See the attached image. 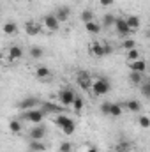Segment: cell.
<instances>
[{
	"mask_svg": "<svg viewBox=\"0 0 150 152\" xmlns=\"http://www.w3.org/2000/svg\"><path fill=\"white\" fill-rule=\"evenodd\" d=\"M90 90L94 92V96H106V94L111 90V83H110L106 78L97 76V78H92Z\"/></svg>",
	"mask_w": 150,
	"mask_h": 152,
	"instance_id": "1",
	"label": "cell"
},
{
	"mask_svg": "<svg viewBox=\"0 0 150 152\" xmlns=\"http://www.w3.org/2000/svg\"><path fill=\"white\" fill-rule=\"evenodd\" d=\"M21 118H25V120H28V122H32V124H41L42 118H44V113H42V110L37 106V108H32V110L23 112Z\"/></svg>",
	"mask_w": 150,
	"mask_h": 152,
	"instance_id": "2",
	"label": "cell"
},
{
	"mask_svg": "<svg viewBox=\"0 0 150 152\" xmlns=\"http://www.w3.org/2000/svg\"><path fill=\"white\" fill-rule=\"evenodd\" d=\"M74 90L71 88V87H66V88H62L60 90V94H58V99H60V104L66 108V106H71L73 104V101H74Z\"/></svg>",
	"mask_w": 150,
	"mask_h": 152,
	"instance_id": "3",
	"label": "cell"
},
{
	"mask_svg": "<svg viewBox=\"0 0 150 152\" xmlns=\"http://www.w3.org/2000/svg\"><path fill=\"white\" fill-rule=\"evenodd\" d=\"M39 108L42 110V113H62L64 112V106L62 104H55V103H50V101H41L39 103Z\"/></svg>",
	"mask_w": 150,
	"mask_h": 152,
	"instance_id": "4",
	"label": "cell"
},
{
	"mask_svg": "<svg viewBox=\"0 0 150 152\" xmlns=\"http://www.w3.org/2000/svg\"><path fill=\"white\" fill-rule=\"evenodd\" d=\"M76 81L79 85L81 90H90V85H92V76L88 75L87 71H79L76 75Z\"/></svg>",
	"mask_w": 150,
	"mask_h": 152,
	"instance_id": "5",
	"label": "cell"
},
{
	"mask_svg": "<svg viewBox=\"0 0 150 152\" xmlns=\"http://www.w3.org/2000/svg\"><path fill=\"white\" fill-rule=\"evenodd\" d=\"M115 28H117V32H118V36L124 39V37H129L133 32H131V28L127 27V23H125V20L124 18H117L115 20V25H113Z\"/></svg>",
	"mask_w": 150,
	"mask_h": 152,
	"instance_id": "6",
	"label": "cell"
},
{
	"mask_svg": "<svg viewBox=\"0 0 150 152\" xmlns=\"http://www.w3.org/2000/svg\"><path fill=\"white\" fill-rule=\"evenodd\" d=\"M42 25H44L50 32H57V30H60V23H58V20H57L53 14H46V16H42Z\"/></svg>",
	"mask_w": 150,
	"mask_h": 152,
	"instance_id": "7",
	"label": "cell"
},
{
	"mask_svg": "<svg viewBox=\"0 0 150 152\" xmlns=\"http://www.w3.org/2000/svg\"><path fill=\"white\" fill-rule=\"evenodd\" d=\"M25 32L28 36H39L42 32V27H41V23H37V21L28 20V21H25Z\"/></svg>",
	"mask_w": 150,
	"mask_h": 152,
	"instance_id": "8",
	"label": "cell"
},
{
	"mask_svg": "<svg viewBox=\"0 0 150 152\" xmlns=\"http://www.w3.org/2000/svg\"><path fill=\"white\" fill-rule=\"evenodd\" d=\"M39 103H41V101H39L37 97H27V99H23V101H20V103H18V108H20V110H23V112H27V110L37 108Z\"/></svg>",
	"mask_w": 150,
	"mask_h": 152,
	"instance_id": "9",
	"label": "cell"
},
{
	"mask_svg": "<svg viewBox=\"0 0 150 152\" xmlns=\"http://www.w3.org/2000/svg\"><path fill=\"white\" fill-rule=\"evenodd\" d=\"M53 16L58 20V23H64V21L69 20V16H71V9H69L67 5H62V7H58V9L53 12Z\"/></svg>",
	"mask_w": 150,
	"mask_h": 152,
	"instance_id": "10",
	"label": "cell"
},
{
	"mask_svg": "<svg viewBox=\"0 0 150 152\" xmlns=\"http://www.w3.org/2000/svg\"><path fill=\"white\" fill-rule=\"evenodd\" d=\"M127 66H129L131 71H136V73H141V75H145V71H147V62H145V58H138V60L127 62Z\"/></svg>",
	"mask_w": 150,
	"mask_h": 152,
	"instance_id": "11",
	"label": "cell"
},
{
	"mask_svg": "<svg viewBox=\"0 0 150 152\" xmlns=\"http://www.w3.org/2000/svg\"><path fill=\"white\" fill-rule=\"evenodd\" d=\"M44 134H46V129H44V126H41V124H36V126L28 131L30 140H42Z\"/></svg>",
	"mask_w": 150,
	"mask_h": 152,
	"instance_id": "12",
	"label": "cell"
},
{
	"mask_svg": "<svg viewBox=\"0 0 150 152\" xmlns=\"http://www.w3.org/2000/svg\"><path fill=\"white\" fill-rule=\"evenodd\" d=\"M124 20H125L127 27L131 28V32H134V30H140V27H141V20H140L138 16L131 14V16H127V18H124Z\"/></svg>",
	"mask_w": 150,
	"mask_h": 152,
	"instance_id": "13",
	"label": "cell"
},
{
	"mask_svg": "<svg viewBox=\"0 0 150 152\" xmlns=\"http://www.w3.org/2000/svg\"><path fill=\"white\" fill-rule=\"evenodd\" d=\"M20 58H23V48H20V46H11L9 48V60L11 62H16V60H20Z\"/></svg>",
	"mask_w": 150,
	"mask_h": 152,
	"instance_id": "14",
	"label": "cell"
},
{
	"mask_svg": "<svg viewBox=\"0 0 150 152\" xmlns=\"http://www.w3.org/2000/svg\"><path fill=\"white\" fill-rule=\"evenodd\" d=\"M90 53H92L94 57H104L103 42H101V41H94V42H90Z\"/></svg>",
	"mask_w": 150,
	"mask_h": 152,
	"instance_id": "15",
	"label": "cell"
},
{
	"mask_svg": "<svg viewBox=\"0 0 150 152\" xmlns=\"http://www.w3.org/2000/svg\"><path fill=\"white\" fill-rule=\"evenodd\" d=\"M122 106H124V108H127V110H129V112H133V113H138V112L141 110V103H140V101H136V99H129V101H125Z\"/></svg>",
	"mask_w": 150,
	"mask_h": 152,
	"instance_id": "16",
	"label": "cell"
},
{
	"mask_svg": "<svg viewBox=\"0 0 150 152\" xmlns=\"http://www.w3.org/2000/svg\"><path fill=\"white\" fill-rule=\"evenodd\" d=\"M28 151L30 152H44L46 151V145L42 143V140H30V143H28Z\"/></svg>",
	"mask_w": 150,
	"mask_h": 152,
	"instance_id": "17",
	"label": "cell"
},
{
	"mask_svg": "<svg viewBox=\"0 0 150 152\" xmlns=\"http://www.w3.org/2000/svg\"><path fill=\"white\" fill-rule=\"evenodd\" d=\"M122 110H124L122 103H110V113H108V117L117 118V117H120V115H122Z\"/></svg>",
	"mask_w": 150,
	"mask_h": 152,
	"instance_id": "18",
	"label": "cell"
},
{
	"mask_svg": "<svg viewBox=\"0 0 150 152\" xmlns=\"http://www.w3.org/2000/svg\"><path fill=\"white\" fill-rule=\"evenodd\" d=\"M2 30H4V34H7V36H16V34H18V25H16L14 21H7V23L2 27Z\"/></svg>",
	"mask_w": 150,
	"mask_h": 152,
	"instance_id": "19",
	"label": "cell"
},
{
	"mask_svg": "<svg viewBox=\"0 0 150 152\" xmlns=\"http://www.w3.org/2000/svg\"><path fill=\"white\" fill-rule=\"evenodd\" d=\"M133 149V145H131V142H127V140H120L117 145H115V152H131Z\"/></svg>",
	"mask_w": 150,
	"mask_h": 152,
	"instance_id": "20",
	"label": "cell"
},
{
	"mask_svg": "<svg viewBox=\"0 0 150 152\" xmlns=\"http://www.w3.org/2000/svg\"><path fill=\"white\" fill-rule=\"evenodd\" d=\"M85 30H87L88 34H94V36H95V34H99V32H101V25L94 20V21L85 23Z\"/></svg>",
	"mask_w": 150,
	"mask_h": 152,
	"instance_id": "21",
	"label": "cell"
},
{
	"mask_svg": "<svg viewBox=\"0 0 150 152\" xmlns=\"http://www.w3.org/2000/svg\"><path fill=\"white\" fill-rule=\"evenodd\" d=\"M21 129H23V126H21V122H20L18 118L9 120V131H11L12 134H20V133H21Z\"/></svg>",
	"mask_w": 150,
	"mask_h": 152,
	"instance_id": "22",
	"label": "cell"
},
{
	"mask_svg": "<svg viewBox=\"0 0 150 152\" xmlns=\"http://www.w3.org/2000/svg\"><path fill=\"white\" fill-rule=\"evenodd\" d=\"M36 76H37L39 80H48V78H51V71L46 66H39L37 69H36Z\"/></svg>",
	"mask_w": 150,
	"mask_h": 152,
	"instance_id": "23",
	"label": "cell"
},
{
	"mask_svg": "<svg viewBox=\"0 0 150 152\" xmlns=\"http://www.w3.org/2000/svg\"><path fill=\"white\" fill-rule=\"evenodd\" d=\"M120 48L124 50V51H129V50H133V48H138L136 46V41L131 37H124L122 39V42H120Z\"/></svg>",
	"mask_w": 150,
	"mask_h": 152,
	"instance_id": "24",
	"label": "cell"
},
{
	"mask_svg": "<svg viewBox=\"0 0 150 152\" xmlns=\"http://www.w3.org/2000/svg\"><path fill=\"white\" fill-rule=\"evenodd\" d=\"M129 80H131V83H133V85H141V83H143V80H145V76L141 75V73L131 71V73H129Z\"/></svg>",
	"mask_w": 150,
	"mask_h": 152,
	"instance_id": "25",
	"label": "cell"
},
{
	"mask_svg": "<svg viewBox=\"0 0 150 152\" xmlns=\"http://www.w3.org/2000/svg\"><path fill=\"white\" fill-rule=\"evenodd\" d=\"M30 57H32L34 60L42 58V57H44V50H42L41 46H32V48H30Z\"/></svg>",
	"mask_w": 150,
	"mask_h": 152,
	"instance_id": "26",
	"label": "cell"
},
{
	"mask_svg": "<svg viewBox=\"0 0 150 152\" xmlns=\"http://www.w3.org/2000/svg\"><path fill=\"white\" fill-rule=\"evenodd\" d=\"M125 58H127V62H133V60L141 58V53H140V50H138V48H133V50H129V51H127Z\"/></svg>",
	"mask_w": 150,
	"mask_h": 152,
	"instance_id": "27",
	"label": "cell"
},
{
	"mask_svg": "<svg viewBox=\"0 0 150 152\" xmlns=\"http://www.w3.org/2000/svg\"><path fill=\"white\" fill-rule=\"evenodd\" d=\"M73 108H74L76 113H79L81 110H83V106H85V101H83V97H79V96H74V101H73V104H71Z\"/></svg>",
	"mask_w": 150,
	"mask_h": 152,
	"instance_id": "28",
	"label": "cell"
},
{
	"mask_svg": "<svg viewBox=\"0 0 150 152\" xmlns=\"http://www.w3.org/2000/svg\"><path fill=\"white\" fill-rule=\"evenodd\" d=\"M60 129H62L66 134H73V133H74V129H76V122L71 118V120H69V122H66V124H64Z\"/></svg>",
	"mask_w": 150,
	"mask_h": 152,
	"instance_id": "29",
	"label": "cell"
},
{
	"mask_svg": "<svg viewBox=\"0 0 150 152\" xmlns=\"http://www.w3.org/2000/svg\"><path fill=\"white\" fill-rule=\"evenodd\" d=\"M79 20H81L83 23H88V21H94V11H90V9H85V11L81 12V16H79Z\"/></svg>",
	"mask_w": 150,
	"mask_h": 152,
	"instance_id": "30",
	"label": "cell"
},
{
	"mask_svg": "<svg viewBox=\"0 0 150 152\" xmlns=\"http://www.w3.org/2000/svg\"><path fill=\"white\" fill-rule=\"evenodd\" d=\"M115 20H117V16H113V14H104L103 16V25L106 27V28H110L115 25Z\"/></svg>",
	"mask_w": 150,
	"mask_h": 152,
	"instance_id": "31",
	"label": "cell"
},
{
	"mask_svg": "<svg viewBox=\"0 0 150 152\" xmlns=\"http://www.w3.org/2000/svg\"><path fill=\"white\" fill-rule=\"evenodd\" d=\"M138 124H140L141 129H149L150 127V118L147 117V115H141V117L138 118Z\"/></svg>",
	"mask_w": 150,
	"mask_h": 152,
	"instance_id": "32",
	"label": "cell"
},
{
	"mask_svg": "<svg viewBox=\"0 0 150 152\" xmlns=\"http://www.w3.org/2000/svg\"><path fill=\"white\" fill-rule=\"evenodd\" d=\"M71 151H73V145L69 142H62L60 147H58V152H71Z\"/></svg>",
	"mask_w": 150,
	"mask_h": 152,
	"instance_id": "33",
	"label": "cell"
},
{
	"mask_svg": "<svg viewBox=\"0 0 150 152\" xmlns=\"http://www.w3.org/2000/svg\"><path fill=\"white\" fill-rule=\"evenodd\" d=\"M141 94H143L145 97H150V83L149 81H143V83H141Z\"/></svg>",
	"mask_w": 150,
	"mask_h": 152,
	"instance_id": "34",
	"label": "cell"
},
{
	"mask_svg": "<svg viewBox=\"0 0 150 152\" xmlns=\"http://www.w3.org/2000/svg\"><path fill=\"white\" fill-rule=\"evenodd\" d=\"M101 113H103V115L110 113V101H106V103H103V104H101Z\"/></svg>",
	"mask_w": 150,
	"mask_h": 152,
	"instance_id": "35",
	"label": "cell"
},
{
	"mask_svg": "<svg viewBox=\"0 0 150 152\" xmlns=\"http://www.w3.org/2000/svg\"><path fill=\"white\" fill-rule=\"evenodd\" d=\"M103 48H104V55H110V53H113V46H111V44L103 42Z\"/></svg>",
	"mask_w": 150,
	"mask_h": 152,
	"instance_id": "36",
	"label": "cell"
},
{
	"mask_svg": "<svg viewBox=\"0 0 150 152\" xmlns=\"http://www.w3.org/2000/svg\"><path fill=\"white\" fill-rule=\"evenodd\" d=\"M99 4L103 5V7H108V5H111L113 0H99Z\"/></svg>",
	"mask_w": 150,
	"mask_h": 152,
	"instance_id": "37",
	"label": "cell"
},
{
	"mask_svg": "<svg viewBox=\"0 0 150 152\" xmlns=\"http://www.w3.org/2000/svg\"><path fill=\"white\" fill-rule=\"evenodd\" d=\"M87 152H99V151H97V147H88Z\"/></svg>",
	"mask_w": 150,
	"mask_h": 152,
	"instance_id": "38",
	"label": "cell"
}]
</instances>
